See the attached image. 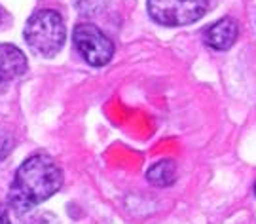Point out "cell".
I'll list each match as a JSON object with an SVG mask.
<instances>
[{
    "label": "cell",
    "mask_w": 256,
    "mask_h": 224,
    "mask_svg": "<svg viewBox=\"0 0 256 224\" xmlns=\"http://www.w3.org/2000/svg\"><path fill=\"white\" fill-rule=\"evenodd\" d=\"M238 21L234 18H222L203 30V40L212 50L224 52V50H230V48L234 46V42L238 40Z\"/></svg>",
    "instance_id": "6"
},
{
    "label": "cell",
    "mask_w": 256,
    "mask_h": 224,
    "mask_svg": "<svg viewBox=\"0 0 256 224\" xmlns=\"http://www.w3.org/2000/svg\"><path fill=\"white\" fill-rule=\"evenodd\" d=\"M63 186V171L52 156L32 154L19 166L8 194V204L18 213H27L40 206Z\"/></svg>",
    "instance_id": "1"
},
{
    "label": "cell",
    "mask_w": 256,
    "mask_h": 224,
    "mask_svg": "<svg viewBox=\"0 0 256 224\" xmlns=\"http://www.w3.org/2000/svg\"><path fill=\"white\" fill-rule=\"evenodd\" d=\"M148 182H152L154 186H171L176 180V164L173 160H162L156 162L152 168L146 171Z\"/></svg>",
    "instance_id": "7"
},
{
    "label": "cell",
    "mask_w": 256,
    "mask_h": 224,
    "mask_svg": "<svg viewBox=\"0 0 256 224\" xmlns=\"http://www.w3.org/2000/svg\"><path fill=\"white\" fill-rule=\"evenodd\" d=\"M27 57L19 48L0 44V92H4L16 78L25 74Z\"/></svg>",
    "instance_id": "5"
},
{
    "label": "cell",
    "mask_w": 256,
    "mask_h": 224,
    "mask_svg": "<svg viewBox=\"0 0 256 224\" xmlns=\"http://www.w3.org/2000/svg\"><path fill=\"white\" fill-rule=\"evenodd\" d=\"M254 194H256V184H254Z\"/></svg>",
    "instance_id": "11"
},
{
    "label": "cell",
    "mask_w": 256,
    "mask_h": 224,
    "mask_svg": "<svg viewBox=\"0 0 256 224\" xmlns=\"http://www.w3.org/2000/svg\"><path fill=\"white\" fill-rule=\"evenodd\" d=\"M64 38L66 27L55 10H36L25 25V42L38 56H57L63 48Z\"/></svg>",
    "instance_id": "2"
},
{
    "label": "cell",
    "mask_w": 256,
    "mask_h": 224,
    "mask_svg": "<svg viewBox=\"0 0 256 224\" xmlns=\"http://www.w3.org/2000/svg\"><path fill=\"white\" fill-rule=\"evenodd\" d=\"M74 46L86 63L92 66H104L114 56V44L99 27L92 23H80L74 27Z\"/></svg>",
    "instance_id": "4"
},
{
    "label": "cell",
    "mask_w": 256,
    "mask_h": 224,
    "mask_svg": "<svg viewBox=\"0 0 256 224\" xmlns=\"http://www.w3.org/2000/svg\"><path fill=\"white\" fill-rule=\"evenodd\" d=\"M2 16H4V12H2V8H0V21H2Z\"/></svg>",
    "instance_id": "10"
},
{
    "label": "cell",
    "mask_w": 256,
    "mask_h": 224,
    "mask_svg": "<svg viewBox=\"0 0 256 224\" xmlns=\"http://www.w3.org/2000/svg\"><path fill=\"white\" fill-rule=\"evenodd\" d=\"M148 14L165 27H184L207 14L209 0H148Z\"/></svg>",
    "instance_id": "3"
},
{
    "label": "cell",
    "mask_w": 256,
    "mask_h": 224,
    "mask_svg": "<svg viewBox=\"0 0 256 224\" xmlns=\"http://www.w3.org/2000/svg\"><path fill=\"white\" fill-rule=\"evenodd\" d=\"M108 0H72V4L76 6V10L80 12V16L86 18H93L97 14H101Z\"/></svg>",
    "instance_id": "8"
},
{
    "label": "cell",
    "mask_w": 256,
    "mask_h": 224,
    "mask_svg": "<svg viewBox=\"0 0 256 224\" xmlns=\"http://www.w3.org/2000/svg\"><path fill=\"white\" fill-rule=\"evenodd\" d=\"M0 224H12V222H10L8 209H6L4 206H0Z\"/></svg>",
    "instance_id": "9"
}]
</instances>
